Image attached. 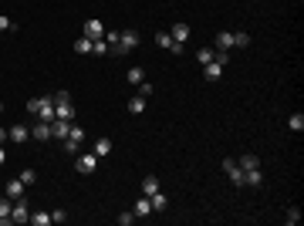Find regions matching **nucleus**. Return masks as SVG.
I'll return each instance as SVG.
<instances>
[{
  "label": "nucleus",
  "mask_w": 304,
  "mask_h": 226,
  "mask_svg": "<svg viewBox=\"0 0 304 226\" xmlns=\"http://www.w3.org/2000/svg\"><path fill=\"white\" fill-rule=\"evenodd\" d=\"M27 112L34 115L38 122H54V98H51V94L31 98V101H27Z\"/></svg>",
  "instance_id": "obj_1"
},
{
  "label": "nucleus",
  "mask_w": 304,
  "mask_h": 226,
  "mask_svg": "<svg viewBox=\"0 0 304 226\" xmlns=\"http://www.w3.org/2000/svg\"><path fill=\"white\" fill-rule=\"evenodd\" d=\"M98 162H101V159H98L95 152H78L75 155V169L81 172V176H92V172L98 169Z\"/></svg>",
  "instance_id": "obj_2"
},
{
  "label": "nucleus",
  "mask_w": 304,
  "mask_h": 226,
  "mask_svg": "<svg viewBox=\"0 0 304 226\" xmlns=\"http://www.w3.org/2000/svg\"><path fill=\"white\" fill-rule=\"evenodd\" d=\"M10 223H31V213H27V199L20 196V199H14V209H10Z\"/></svg>",
  "instance_id": "obj_3"
},
{
  "label": "nucleus",
  "mask_w": 304,
  "mask_h": 226,
  "mask_svg": "<svg viewBox=\"0 0 304 226\" xmlns=\"http://www.w3.org/2000/svg\"><path fill=\"white\" fill-rule=\"evenodd\" d=\"M155 44H159L162 51H172V54H183V44H176L169 31H155Z\"/></svg>",
  "instance_id": "obj_4"
},
{
  "label": "nucleus",
  "mask_w": 304,
  "mask_h": 226,
  "mask_svg": "<svg viewBox=\"0 0 304 226\" xmlns=\"http://www.w3.org/2000/svg\"><path fill=\"white\" fill-rule=\"evenodd\" d=\"M223 172L230 176V182H233V186L244 189V169L237 166V159H223Z\"/></svg>",
  "instance_id": "obj_5"
},
{
  "label": "nucleus",
  "mask_w": 304,
  "mask_h": 226,
  "mask_svg": "<svg viewBox=\"0 0 304 226\" xmlns=\"http://www.w3.org/2000/svg\"><path fill=\"white\" fill-rule=\"evenodd\" d=\"M118 47H122V54L139 47V31H118Z\"/></svg>",
  "instance_id": "obj_6"
},
{
  "label": "nucleus",
  "mask_w": 304,
  "mask_h": 226,
  "mask_svg": "<svg viewBox=\"0 0 304 226\" xmlns=\"http://www.w3.org/2000/svg\"><path fill=\"white\" fill-rule=\"evenodd\" d=\"M71 125H75V122H68V118H54V122H51V138H61V142H64L68 132H71Z\"/></svg>",
  "instance_id": "obj_7"
},
{
  "label": "nucleus",
  "mask_w": 304,
  "mask_h": 226,
  "mask_svg": "<svg viewBox=\"0 0 304 226\" xmlns=\"http://www.w3.org/2000/svg\"><path fill=\"white\" fill-rule=\"evenodd\" d=\"M81 34H85V38H101V34H105V24H101V20L98 17H92V20H85V27H81Z\"/></svg>",
  "instance_id": "obj_8"
},
{
  "label": "nucleus",
  "mask_w": 304,
  "mask_h": 226,
  "mask_svg": "<svg viewBox=\"0 0 304 226\" xmlns=\"http://www.w3.org/2000/svg\"><path fill=\"white\" fill-rule=\"evenodd\" d=\"M7 135H10V142L24 145V142L31 138V129H27V125H10V129H7Z\"/></svg>",
  "instance_id": "obj_9"
},
{
  "label": "nucleus",
  "mask_w": 304,
  "mask_h": 226,
  "mask_svg": "<svg viewBox=\"0 0 304 226\" xmlns=\"http://www.w3.org/2000/svg\"><path fill=\"white\" fill-rule=\"evenodd\" d=\"M10 209H14V199L0 196V226H10Z\"/></svg>",
  "instance_id": "obj_10"
},
{
  "label": "nucleus",
  "mask_w": 304,
  "mask_h": 226,
  "mask_svg": "<svg viewBox=\"0 0 304 226\" xmlns=\"http://www.w3.org/2000/svg\"><path fill=\"white\" fill-rule=\"evenodd\" d=\"M54 118H68V122H75V105H71V101H57V105H54Z\"/></svg>",
  "instance_id": "obj_11"
},
{
  "label": "nucleus",
  "mask_w": 304,
  "mask_h": 226,
  "mask_svg": "<svg viewBox=\"0 0 304 226\" xmlns=\"http://www.w3.org/2000/svg\"><path fill=\"white\" fill-rule=\"evenodd\" d=\"M31 138H38V142H48V138H51V122H38V125L31 129Z\"/></svg>",
  "instance_id": "obj_12"
},
{
  "label": "nucleus",
  "mask_w": 304,
  "mask_h": 226,
  "mask_svg": "<svg viewBox=\"0 0 304 226\" xmlns=\"http://www.w3.org/2000/svg\"><path fill=\"white\" fill-rule=\"evenodd\" d=\"M3 189H7V196H10V199H20V196L27 192V186L20 182V176H17V179H10V182H7Z\"/></svg>",
  "instance_id": "obj_13"
},
{
  "label": "nucleus",
  "mask_w": 304,
  "mask_h": 226,
  "mask_svg": "<svg viewBox=\"0 0 304 226\" xmlns=\"http://www.w3.org/2000/svg\"><path fill=\"white\" fill-rule=\"evenodd\" d=\"M169 34H172V41H176V44H186V41H190V27H186V24H172Z\"/></svg>",
  "instance_id": "obj_14"
},
{
  "label": "nucleus",
  "mask_w": 304,
  "mask_h": 226,
  "mask_svg": "<svg viewBox=\"0 0 304 226\" xmlns=\"http://www.w3.org/2000/svg\"><path fill=\"white\" fill-rule=\"evenodd\" d=\"M216 51H233V31H220L216 34Z\"/></svg>",
  "instance_id": "obj_15"
},
{
  "label": "nucleus",
  "mask_w": 304,
  "mask_h": 226,
  "mask_svg": "<svg viewBox=\"0 0 304 226\" xmlns=\"http://www.w3.org/2000/svg\"><path fill=\"white\" fill-rule=\"evenodd\" d=\"M203 75H206L209 81H220V75H223V64H216V61H209V64H203Z\"/></svg>",
  "instance_id": "obj_16"
},
{
  "label": "nucleus",
  "mask_w": 304,
  "mask_h": 226,
  "mask_svg": "<svg viewBox=\"0 0 304 226\" xmlns=\"http://www.w3.org/2000/svg\"><path fill=\"white\" fill-rule=\"evenodd\" d=\"M264 182V172L260 169H247L244 172V186H260Z\"/></svg>",
  "instance_id": "obj_17"
},
{
  "label": "nucleus",
  "mask_w": 304,
  "mask_h": 226,
  "mask_svg": "<svg viewBox=\"0 0 304 226\" xmlns=\"http://www.w3.org/2000/svg\"><path fill=\"white\" fill-rule=\"evenodd\" d=\"M237 166H240V169H244V172H247V169H260V159H257L253 152H247V155H244V159H240Z\"/></svg>",
  "instance_id": "obj_18"
},
{
  "label": "nucleus",
  "mask_w": 304,
  "mask_h": 226,
  "mask_svg": "<svg viewBox=\"0 0 304 226\" xmlns=\"http://www.w3.org/2000/svg\"><path fill=\"white\" fill-rule=\"evenodd\" d=\"M98 155V159H105V155H108V152H112V138H98L95 142V149H92Z\"/></svg>",
  "instance_id": "obj_19"
},
{
  "label": "nucleus",
  "mask_w": 304,
  "mask_h": 226,
  "mask_svg": "<svg viewBox=\"0 0 304 226\" xmlns=\"http://www.w3.org/2000/svg\"><path fill=\"white\" fill-rule=\"evenodd\" d=\"M152 192H159V179H155V176H146V179H142V196H152Z\"/></svg>",
  "instance_id": "obj_20"
},
{
  "label": "nucleus",
  "mask_w": 304,
  "mask_h": 226,
  "mask_svg": "<svg viewBox=\"0 0 304 226\" xmlns=\"http://www.w3.org/2000/svg\"><path fill=\"white\" fill-rule=\"evenodd\" d=\"M287 129H291V132H304V115L294 112L291 118H287Z\"/></svg>",
  "instance_id": "obj_21"
},
{
  "label": "nucleus",
  "mask_w": 304,
  "mask_h": 226,
  "mask_svg": "<svg viewBox=\"0 0 304 226\" xmlns=\"http://www.w3.org/2000/svg\"><path fill=\"white\" fill-rule=\"evenodd\" d=\"M129 85H139V81H146V71H142V68H139V64H132V68H129Z\"/></svg>",
  "instance_id": "obj_22"
},
{
  "label": "nucleus",
  "mask_w": 304,
  "mask_h": 226,
  "mask_svg": "<svg viewBox=\"0 0 304 226\" xmlns=\"http://www.w3.org/2000/svg\"><path fill=\"white\" fill-rule=\"evenodd\" d=\"M149 203H152V209H166V206H169V199L162 196V189H159V192H152V196H149Z\"/></svg>",
  "instance_id": "obj_23"
},
{
  "label": "nucleus",
  "mask_w": 304,
  "mask_h": 226,
  "mask_svg": "<svg viewBox=\"0 0 304 226\" xmlns=\"http://www.w3.org/2000/svg\"><path fill=\"white\" fill-rule=\"evenodd\" d=\"M75 51H78V54H92V38H85V34H81V38L75 41Z\"/></svg>",
  "instance_id": "obj_24"
},
{
  "label": "nucleus",
  "mask_w": 304,
  "mask_h": 226,
  "mask_svg": "<svg viewBox=\"0 0 304 226\" xmlns=\"http://www.w3.org/2000/svg\"><path fill=\"white\" fill-rule=\"evenodd\" d=\"M129 112H132V115H142V112H146V98H142V94H135L132 101H129Z\"/></svg>",
  "instance_id": "obj_25"
},
{
  "label": "nucleus",
  "mask_w": 304,
  "mask_h": 226,
  "mask_svg": "<svg viewBox=\"0 0 304 226\" xmlns=\"http://www.w3.org/2000/svg\"><path fill=\"white\" fill-rule=\"evenodd\" d=\"M149 213H152V203H149V196H142L135 203V216H149Z\"/></svg>",
  "instance_id": "obj_26"
},
{
  "label": "nucleus",
  "mask_w": 304,
  "mask_h": 226,
  "mask_svg": "<svg viewBox=\"0 0 304 226\" xmlns=\"http://www.w3.org/2000/svg\"><path fill=\"white\" fill-rule=\"evenodd\" d=\"M31 226H51V213H31Z\"/></svg>",
  "instance_id": "obj_27"
},
{
  "label": "nucleus",
  "mask_w": 304,
  "mask_h": 226,
  "mask_svg": "<svg viewBox=\"0 0 304 226\" xmlns=\"http://www.w3.org/2000/svg\"><path fill=\"white\" fill-rule=\"evenodd\" d=\"M213 54H216L213 47H200V51H196V61H200V64H209V61H213Z\"/></svg>",
  "instance_id": "obj_28"
},
{
  "label": "nucleus",
  "mask_w": 304,
  "mask_h": 226,
  "mask_svg": "<svg viewBox=\"0 0 304 226\" xmlns=\"http://www.w3.org/2000/svg\"><path fill=\"white\" fill-rule=\"evenodd\" d=\"M298 220H301V209L291 206V209H287V216H284V223H287V226H298Z\"/></svg>",
  "instance_id": "obj_29"
},
{
  "label": "nucleus",
  "mask_w": 304,
  "mask_h": 226,
  "mask_svg": "<svg viewBox=\"0 0 304 226\" xmlns=\"http://www.w3.org/2000/svg\"><path fill=\"white\" fill-rule=\"evenodd\" d=\"M247 44H250L247 31H237V34H233V47H247Z\"/></svg>",
  "instance_id": "obj_30"
},
{
  "label": "nucleus",
  "mask_w": 304,
  "mask_h": 226,
  "mask_svg": "<svg viewBox=\"0 0 304 226\" xmlns=\"http://www.w3.org/2000/svg\"><path fill=\"white\" fill-rule=\"evenodd\" d=\"M68 138L81 145V142H85V129H81V125H71V132H68Z\"/></svg>",
  "instance_id": "obj_31"
},
{
  "label": "nucleus",
  "mask_w": 304,
  "mask_h": 226,
  "mask_svg": "<svg viewBox=\"0 0 304 226\" xmlns=\"http://www.w3.org/2000/svg\"><path fill=\"white\" fill-rule=\"evenodd\" d=\"M20 182H24V186H34V182H38V172H34V169H24V172H20Z\"/></svg>",
  "instance_id": "obj_32"
},
{
  "label": "nucleus",
  "mask_w": 304,
  "mask_h": 226,
  "mask_svg": "<svg viewBox=\"0 0 304 226\" xmlns=\"http://www.w3.org/2000/svg\"><path fill=\"white\" fill-rule=\"evenodd\" d=\"M64 152H68V155L75 159L78 152H81V145H78V142H71V138H64Z\"/></svg>",
  "instance_id": "obj_33"
},
{
  "label": "nucleus",
  "mask_w": 304,
  "mask_h": 226,
  "mask_svg": "<svg viewBox=\"0 0 304 226\" xmlns=\"http://www.w3.org/2000/svg\"><path fill=\"white\" fill-rule=\"evenodd\" d=\"M135 213H118V226H132Z\"/></svg>",
  "instance_id": "obj_34"
},
{
  "label": "nucleus",
  "mask_w": 304,
  "mask_h": 226,
  "mask_svg": "<svg viewBox=\"0 0 304 226\" xmlns=\"http://www.w3.org/2000/svg\"><path fill=\"white\" fill-rule=\"evenodd\" d=\"M135 88H139V94H142V98H149V94H152V85H149V81H139Z\"/></svg>",
  "instance_id": "obj_35"
},
{
  "label": "nucleus",
  "mask_w": 304,
  "mask_h": 226,
  "mask_svg": "<svg viewBox=\"0 0 304 226\" xmlns=\"http://www.w3.org/2000/svg\"><path fill=\"white\" fill-rule=\"evenodd\" d=\"M14 27H17L14 20H10V17H3V14H0V31H14Z\"/></svg>",
  "instance_id": "obj_36"
},
{
  "label": "nucleus",
  "mask_w": 304,
  "mask_h": 226,
  "mask_svg": "<svg viewBox=\"0 0 304 226\" xmlns=\"http://www.w3.org/2000/svg\"><path fill=\"white\" fill-rule=\"evenodd\" d=\"M64 220H68V213H64V209H54V213H51V223H64Z\"/></svg>",
  "instance_id": "obj_37"
},
{
  "label": "nucleus",
  "mask_w": 304,
  "mask_h": 226,
  "mask_svg": "<svg viewBox=\"0 0 304 226\" xmlns=\"http://www.w3.org/2000/svg\"><path fill=\"white\" fill-rule=\"evenodd\" d=\"M7 138H10V135H7V129H0V145H3Z\"/></svg>",
  "instance_id": "obj_38"
},
{
  "label": "nucleus",
  "mask_w": 304,
  "mask_h": 226,
  "mask_svg": "<svg viewBox=\"0 0 304 226\" xmlns=\"http://www.w3.org/2000/svg\"><path fill=\"white\" fill-rule=\"evenodd\" d=\"M3 162H7V152H3V145H0V166H3Z\"/></svg>",
  "instance_id": "obj_39"
},
{
  "label": "nucleus",
  "mask_w": 304,
  "mask_h": 226,
  "mask_svg": "<svg viewBox=\"0 0 304 226\" xmlns=\"http://www.w3.org/2000/svg\"><path fill=\"white\" fill-rule=\"evenodd\" d=\"M0 115H3V101H0Z\"/></svg>",
  "instance_id": "obj_40"
}]
</instances>
